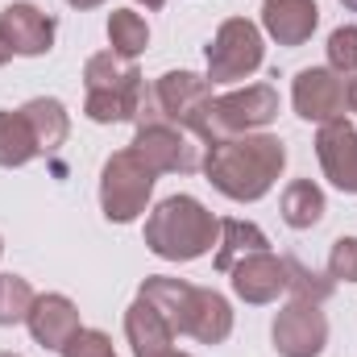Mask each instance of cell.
Instances as JSON below:
<instances>
[{"label": "cell", "mask_w": 357, "mask_h": 357, "mask_svg": "<svg viewBox=\"0 0 357 357\" xmlns=\"http://www.w3.org/2000/svg\"><path fill=\"white\" fill-rule=\"evenodd\" d=\"M341 4H345V8H349V13H357V0H341Z\"/></svg>", "instance_id": "cell-33"}, {"label": "cell", "mask_w": 357, "mask_h": 357, "mask_svg": "<svg viewBox=\"0 0 357 357\" xmlns=\"http://www.w3.org/2000/svg\"><path fill=\"white\" fill-rule=\"evenodd\" d=\"M42 150H38V142H33V129H29V121L21 116V108L17 112H0V167H25V162H33Z\"/></svg>", "instance_id": "cell-22"}, {"label": "cell", "mask_w": 357, "mask_h": 357, "mask_svg": "<svg viewBox=\"0 0 357 357\" xmlns=\"http://www.w3.org/2000/svg\"><path fill=\"white\" fill-rule=\"evenodd\" d=\"M8 59H13V50H8V42H4V33H0V67H4Z\"/></svg>", "instance_id": "cell-30"}, {"label": "cell", "mask_w": 357, "mask_h": 357, "mask_svg": "<svg viewBox=\"0 0 357 357\" xmlns=\"http://www.w3.org/2000/svg\"><path fill=\"white\" fill-rule=\"evenodd\" d=\"M33 299H38V295H33L29 278H21V274H0V328L25 324Z\"/></svg>", "instance_id": "cell-23"}, {"label": "cell", "mask_w": 357, "mask_h": 357, "mask_svg": "<svg viewBox=\"0 0 357 357\" xmlns=\"http://www.w3.org/2000/svg\"><path fill=\"white\" fill-rule=\"evenodd\" d=\"M146 46H150L146 17L133 13V8H112L108 13V50H116L121 59H133L137 63V54H146Z\"/></svg>", "instance_id": "cell-21"}, {"label": "cell", "mask_w": 357, "mask_h": 357, "mask_svg": "<svg viewBox=\"0 0 357 357\" xmlns=\"http://www.w3.org/2000/svg\"><path fill=\"white\" fill-rule=\"evenodd\" d=\"M328 278L333 282H357V237H337L328 250Z\"/></svg>", "instance_id": "cell-26"}, {"label": "cell", "mask_w": 357, "mask_h": 357, "mask_svg": "<svg viewBox=\"0 0 357 357\" xmlns=\"http://www.w3.org/2000/svg\"><path fill=\"white\" fill-rule=\"evenodd\" d=\"M162 357H191V354H183V349H171V354H162Z\"/></svg>", "instance_id": "cell-32"}, {"label": "cell", "mask_w": 357, "mask_h": 357, "mask_svg": "<svg viewBox=\"0 0 357 357\" xmlns=\"http://www.w3.org/2000/svg\"><path fill=\"white\" fill-rule=\"evenodd\" d=\"M21 116L29 121L33 142H38L42 154H54V150L71 137V112H67L63 100H54V96H33V100H25V104H21Z\"/></svg>", "instance_id": "cell-18"}, {"label": "cell", "mask_w": 357, "mask_h": 357, "mask_svg": "<svg viewBox=\"0 0 357 357\" xmlns=\"http://www.w3.org/2000/svg\"><path fill=\"white\" fill-rule=\"evenodd\" d=\"M204 59H208V84H237V79H250V75L266 63L262 29H258L250 17H229V21H220V29L212 33Z\"/></svg>", "instance_id": "cell-6"}, {"label": "cell", "mask_w": 357, "mask_h": 357, "mask_svg": "<svg viewBox=\"0 0 357 357\" xmlns=\"http://www.w3.org/2000/svg\"><path fill=\"white\" fill-rule=\"evenodd\" d=\"M229 278H233V295L250 307H266L278 295H287V262L274 250L245 254L241 262H233Z\"/></svg>", "instance_id": "cell-12"}, {"label": "cell", "mask_w": 357, "mask_h": 357, "mask_svg": "<svg viewBox=\"0 0 357 357\" xmlns=\"http://www.w3.org/2000/svg\"><path fill=\"white\" fill-rule=\"evenodd\" d=\"M282 262H287V291H291V299L324 303V299L333 295V278H324V274L307 270L299 258H282Z\"/></svg>", "instance_id": "cell-24"}, {"label": "cell", "mask_w": 357, "mask_h": 357, "mask_svg": "<svg viewBox=\"0 0 357 357\" xmlns=\"http://www.w3.org/2000/svg\"><path fill=\"white\" fill-rule=\"evenodd\" d=\"M220 241V220L195 195H167L146 216V250L162 262H195Z\"/></svg>", "instance_id": "cell-2"}, {"label": "cell", "mask_w": 357, "mask_h": 357, "mask_svg": "<svg viewBox=\"0 0 357 357\" xmlns=\"http://www.w3.org/2000/svg\"><path fill=\"white\" fill-rule=\"evenodd\" d=\"M216 245H220V250H216L212 266L220 270V274H229L233 262H241L245 254L270 250V237L258 225H250V220H220V241H216Z\"/></svg>", "instance_id": "cell-20"}, {"label": "cell", "mask_w": 357, "mask_h": 357, "mask_svg": "<svg viewBox=\"0 0 357 357\" xmlns=\"http://www.w3.org/2000/svg\"><path fill=\"white\" fill-rule=\"evenodd\" d=\"M0 357H21V354H0Z\"/></svg>", "instance_id": "cell-34"}, {"label": "cell", "mask_w": 357, "mask_h": 357, "mask_svg": "<svg viewBox=\"0 0 357 357\" xmlns=\"http://www.w3.org/2000/svg\"><path fill=\"white\" fill-rule=\"evenodd\" d=\"M67 4H71V8H79V13H88V8H100L104 0H67Z\"/></svg>", "instance_id": "cell-29"}, {"label": "cell", "mask_w": 357, "mask_h": 357, "mask_svg": "<svg viewBox=\"0 0 357 357\" xmlns=\"http://www.w3.org/2000/svg\"><path fill=\"white\" fill-rule=\"evenodd\" d=\"M270 341H274L278 357H320L324 345H328V316L320 312V303L291 299L274 316Z\"/></svg>", "instance_id": "cell-9"}, {"label": "cell", "mask_w": 357, "mask_h": 357, "mask_svg": "<svg viewBox=\"0 0 357 357\" xmlns=\"http://www.w3.org/2000/svg\"><path fill=\"white\" fill-rule=\"evenodd\" d=\"M233 333V307L220 291L212 287H191L187 299V316H183V337L199 341V345H225Z\"/></svg>", "instance_id": "cell-14"}, {"label": "cell", "mask_w": 357, "mask_h": 357, "mask_svg": "<svg viewBox=\"0 0 357 357\" xmlns=\"http://www.w3.org/2000/svg\"><path fill=\"white\" fill-rule=\"evenodd\" d=\"M154 183H158V171L154 167H146L129 146L116 150L104 162V171H100V212H104V220L133 225L150 208Z\"/></svg>", "instance_id": "cell-5"}, {"label": "cell", "mask_w": 357, "mask_h": 357, "mask_svg": "<svg viewBox=\"0 0 357 357\" xmlns=\"http://www.w3.org/2000/svg\"><path fill=\"white\" fill-rule=\"evenodd\" d=\"M278 212H282V225L295 229V233L316 229L324 220V191L312 178H295V183H287V191L278 199Z\"/></svg>", "instance_id": "cell-19"}, {"label": "cell", "mask_w": 357, "mask_h": 357, "mask_svg": "<svg viewBox=\"0 0 357 357\" xmlns=\"http://www.w3.org/2000/svg\"><path fill=\"white\" fill-rule=\"evenodd\" d=\"M137 4H146V8H162L167 0H137Z\"/></svg>", "instance_id": "cell-31"}, {"label": "cell", "mask_w": 357, "mask_h": 357, "mask_svg": "<svg viewBox=\"0 0 357 357\" xmlns=\"http://www.w3.org/2000/svg\"><path fill=\"white\" fill-rule=\"evenodd\" d=\"M146 96V79L133 59H121L116 50H100L84 63V112L96 125H121L137 121Z\"/></svg>", "instance_id": "cell-3"}, {"label": "cell", "mask_w": 357, "mask_h": 357, "mask_svg": "<svg viewBox=\"0 0 357 357\" xmlns=\"http://www.w3.org/2000/svg\"><path fill=\"white\" fill-rule=\"evenodd\" d=\"M0 254H4V241H0Z\"/></svg>", "instance_id": "cell-35"}, {"label": "cell", "mask_w": 357, "mask_h": 357, "mask_svg": "<svg viewBox=\"0 0 357 357\" xmlns=\"http://www.w3.org/2000/svg\"><path fill=\"white\" fill-rule=\"evenodd\" d=\"M316 158L324 167V178L337 191L357 195V129L345 116L320 125V133H316Z\"/></svg>", "instance_id": "cell-13"}, {"label": "cell", "mask_w": 357, "mask_h": 357, "mask_svg": "<svg viewBox=\"0 0 357 357\" xmlns=\"http://www.w3.org/2000/svg\"><path fill=\"white\" fill-rule=\"evenodd\" d=\"M25 324H29V337H33L42 349H59V354H63V345L84 328V324H79V307H75L67 295H59V291L38 295L33 307H29V316H25Z\"/></svg>", "instance_id": "cell-15"}, {"label": "cell", "mask_w": 357, "mask_h": 357, "mask_svg": "<svg viewBox=\"0 0 357 357\" xmlns=\"http://www.w3.org/2000/svg\"><path fill=\"white\" fill-rule=\"evenodd\" d=\"M291 104L303 121L312 125H328L341 121L349 100H345V75H337L333 67H303L291 84Z\"/></svg>", "instance_id": "cell-10"}, {"label": "cell", "mask_w": 357, "mask_h": 357, "mask_svg": "<svg viewBox=\"0 0 357 357\" xmlns=\"http://www.w3.org/2000/svg\"><path fill=\"white\" fill-rule=\"evenodd\" d=\"M129 150L154 167L158 175H195L204 167V142L195 133H187L183 125H171L162 116H150V121H137V137L129 142Z\"/></svg>", "instance_id": "cell-7"}, {"label": "cell", "mask_w": 357, "mask_h": 357, "mask_svg": "<svg viewBox=\"0 0 357 357\" xmlns=\"http://www.w3.org/2000/svg\"><path fill=\"white\" fill-rule=\"evenodd\" d=\"M54 29H59L54 17L42 13V8L29 4V0H13V4L0 8V33H4V42H8V50L21 54V59H42V54H50Z\"/></svg>", "instance_id": "cell-11"}, {"label": "cell", "mask_w": 357, "mask_h": 357, "mask_svg": "<svg viewBox=\"0 0 357 357\" xmlns=\"http://www.w3.org/2000/svg\"><path fill=\"white\" fill-rule=\"evenodd\" d=\"M328 67L337 75H354L357 71V25H337L328 33Z\"/></svg>", "instance_id": "cell-25"}, {"label": "cell", "mask_w": 357, "mask_h": 357, "mask_svg": "<svg viewBox=\"0 0 357 357\" xmlns=\"http://www.w3.org/2000/svg\"><path fill=\"white\" fill-rule=\"evenodd\" d=\"M63 357H116L112 349V337L100 333V328H79L67 345H63Z\"/></svg>", "instance_id": "cell-27"}, {"label": "cell", "mask_w": 357, "mask_h": 357, "mask_svg": "<svg viewBox=\"0 0 357 357\" xmlns=\"http://www.w3.org/2000/svg\"><path fill=\"white\" fill-rule=\"evenodd\" d=\"M208 183L237 199V204H254L262 199L278 175L287 171V146L274 133H241V137H225L204 146V167Z\"/></svg>", "instance_id": "cell-1"}, {"label": "cell", "mask_w": 357, "mask_h": 357, "mask_svg": "<svg viewBox=\"0 0 357 357\" xmlns=\"http://www.w3.org/2000/svg\"><path fill=\"white\" fill-rule=\"evenodd\" d=\"M320 25L316 0H266L262 4V29L278 46H303Z\"/></svg>", "instance_id": "cell-16"}, {"label": "cell", "mask_w": 357, "mask_h": 357, "mask_svg": "<svg viewBox=\"0 0 357 357\" xmlns=\"http://www.w3.org/2000/svg\"><path fill=\"white\" fill-rule=\"evenodd\" d=\"M278 104L282 100H278V91L270 84H250V88L216 96L212 108H208V137H204V146L225 142V137H241V133H262L278 116Z\"/></svg>", "instance_id": "cell-8"}, {"label": "cell", "mask_w": 357, "mask_h": 357, "mask_svg": "<svg viewBox=\"0 0 357 357\" xmlns=\"http://www.w3.org/2000/svg\"><path fill=\"white\" fill-rule=\"evenodd\" d=\"M345 100H349V112L357 116V71L354 75H345Z\"/></svg>", "instance_id": "cell-28"}, {"label": "cell", "mask_w": 357, "mask_h": 357, "mask_svg": "<svg viewBox=\"0 0 357 357\" xmlns=\"http://www.w3.org/2000/svg\"><path fill=\"white\" fill-rule=\"evenodd\" d=\"M125 337L133 345V357H162L175 349V328L158 316V307L150 299H133L125 312Z\"/></svg>", "instance_id": "cell-17"}, {"label": "cell", "mask_w": 357, "mask_h": 357, "mask_svg": "<svg viewBox=\"0 0 357 357\" xmlns=\"http://www.w3.org/2000/svg\"><path fill=\"white\" fill-rule=\"evenodd\" d=\"M212 84L208 75H195V71H167L154 88H146L142 96V108H137V121H150V116H162L171 125H183L187 133H195L199 142L208 137V108H212Z\"/></svg>", "instance_id": "cell-4"}]
</instances>
